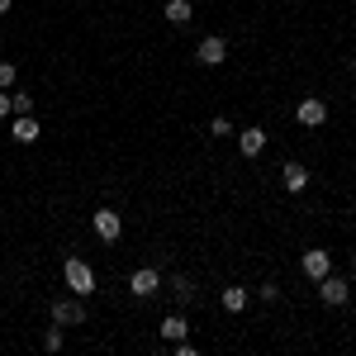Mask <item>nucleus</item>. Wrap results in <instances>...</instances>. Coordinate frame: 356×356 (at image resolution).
I'll list each match as a JSON object with an SVG mask.
<instances>
[{
	"label": "nucleus",
	"instance_id": "nucleus-8",
	"mask_svg": "<svg viewBox=\"0 0 356 356\" xmlns=\"http://www.w3.org/2000/svg\"><path fill=\"white\" fill-rule=\"evenodd\" d=\"M300 266H304V275H309V280H323V275L332 271V261H328V252H323V247H309Z\"/></svg>",
	"mask_w": 356,
	"mask_h": 356
},
{
	"label": "nucleus",
	"instance_id": "nucleus-19",
	"mask_svg": "<svg viewBox=\"0 0 356 356\" xmlns=\"http://www.w3.org/2000/svg\"><path fill=\"white\" fill-rule=\"evenodd\" d=\"M209 134H214V138H228V134H233V124L219 114V119H209Z\"/></svg>",
	"mask_w": 356,
	"mask_h": 356
},
{
	"label": "nucleus",
	"instance_id": "nucleus-11",
	"mask_svg": "<svg viewBox=\"0 0 356 356\" xmlns=\"http://www.w3.org/2000/svg\"><path fill=\"white\" fill-rule=\"evenodd\" d=\"M280 181H285V191H290V195H300L304 186H309V171H304L300 162H290L285 171H280Z\"/></svg>",
	"mask_w": 356,
	"mask_h": 356
},
{
	"label": "nucleus",
	"instance_id": "nucleus-18",
	"mask_svg": "<svg viewBox=\"0 0 356 356\" xmlns=\"http://www.w3.org/2000/svg\"><path fill=\"white\" fill-rule=\"evenodd\" d=\"M43 347H48V352H62V328H57V323L43 332Z\"/></svg>",
	"mask_w": 356,
	"mask_h": 356
},
{
	"label": "nucleus",
	"instance_id": "nucleus-3",
	"mask_svg": "<svg viewBox=\"0 0 356 356\" xmlns=\"http://www.w3.org/2000/svg\"><path fill=\"white\" fill-rule=\"evenodd\" d=\"M53 323H57V328H81V323H86L81 295H76V300H57L53 304Z\"/></svg>",
	"mask_w": 356,
	"mask_h": 356
},
{
	"label": "nucleus",
	"instance_id": "nucleus-4",
	"mask_svg": "<svg viewBox=\"0 0 356 356\" xmlns=\"http://www.w3.org/2000/svg\"><path fill=\"white\" fill-rule=\"evenodd\" d=\"M95 238H100V243H119V233H124V219H119V209H110V204H105V209H95Z\"/></svg>",
	"mask_w": 356,
	"mask_h": 356
},
{
	"label": "nucleus",
	"instance_id": "nucleus-7",
	"mask_svg": "<svg viewBox=\"0 0 356 356\" xmlns=\"http://www.w3.org/2000/svg\"><path fill=\"white\" fill-rule=\"evenodd\" d=\"M318 295H323V304H332V309H337V304H347V295H352V285H347V280H337V275H323V280H318Z\"/></svg>",
	"mask_w": 356,
	"mask_h": 356
},
{
	"label": "nucleus",
	"instance_id": "nucleus-21",
	"mask_svg": "<svg viewBox=\"0 0 356 356\" xmlns=\"http://www.w3.org/2000/svg\"><path fill=\"white\" fill-rule=\"evenodd\" d=\"M10 5H15V0H0V15H5V10H10Z\"/></svg>",
	"mask_w": 356,
	"mask_h": 356
},
{
	"label": "nucleus",
	"instance_id": "nucleus-5",
	"mask_svg": "<svg viewBox=\"0 0 356 356\" xmlns=\"http://www.w3.org/2000/svg\"><path fill=\"white\" fill-rule=\"evenodd\" d=\"M157 290H162V271L138 266V271L129 275V295H138V300H147V295H157Z\"/></svg>",
	"mask_w": 356,
	"mask_h": 356
},
{
	"label": "nucleus",
	"instance_id": "nucleus-15",
	"mask_svg": "<svg viewBox=\"0 0 356 356\" xmlns=\"http://www.w3.org/2000/svg\"><path fill=\"white\" fill-rule=\"evenodd\" d=\"M166 19L171 24H191V0H171L166 5Z\"/></svg>",
	"mask_w": 356,
	"mask_h": 356
},
{
	"label": "nucleus",
	"instance_id": "nucleus-22",
	"mask_svg": "<svg viewBox=\"0 0 356 356\" xmlns=\"http://www.w3.org/2000/svg\"><path fill=\"white\" fill-rule=\"evenodd\" d=\"M352 72H356V57H352Z\"/></svg>",
	"mask_w": 356,
	"mask_h": 356
},
{
	"label": "nucleus",
	"instance_id": "nucleus-17",
	"mask_svg": "<svg viewBox=\"0 0 356 356\" xmlns=\"http://www.w3.org/2000/svg\"><path fill=\"white\" fill-rule=\"evenodd\" d=\"M15 81H19V67L15 62H0V90H10Z\"/></svg>",
	"mask_w": 356,
	"mask_h": 356
},
{
	"label": "nucleus",
	"instance_id": "nucleus-10",
	"mask_svg": "<svg viewBox=\"0 0 356 356\" xmlns=\"http://www.w3.org/2000/svg\"><path fill=\"white\" fill-rule=\"evenodd\" d=\"M238 147H243V157H257L266 147V129H243L238 134Z\"/></svg>",
	"mask_w": 356,
	"mask_h": 356
},
{
	"label": "nucleus",
	"instance_id": "nucleus-1",
	"mask_svg": "<svg viewBox=\"0 0 356 356\" xmlns=\"http://www.w3.org/2000/svg\"><path fill=\"white\" fill-rule=\"evenodd\" d=\"M62 280H67V290L72 295H95V271H90V261H81V257H67L62 261Z\"/></svg>",
	"mask_w": 356,
	"mask_h": 356
},
{
	"label": "nucleus",
	"instance_id": "nucleus-9",
	"mask_svg": "<svg viewBox=\"0 0 356 356\" xmlns=\"http://www.w3.org/2000/svg\"><path fill=\"white\" fill-rule=\"evenodd\" d=\"M10 134H15V143H38V119L33 114H15Z\"/></svg>",
	"mask_w": 356,
	"mask_h": 356
},
{
	"label": "nucleus",
	"instance_id": "nucleus-2",
	"mask_svg": "<svg viewBox=\"0 0 356 356\" xmlns=\"http://www.w3.org/2000/svg\"><path fill=\"white\" fill-rule=\"evenodd\" d=\"M195 62H200V67H223V62H228V43H223L219 33L200 38V48H195Z\"/></svg>",
	"mask_w": 356,
	"mask_h": 356
},
{
	"label": "nucleus",
	"instance_id": "nucleus-16",
	"mask_svg": "<svg viewBox=\"0 0 356 356\" xmlns=\"http://www.w3.org/2000/svg\"><path fill=\"white\" fill-rule=\"evenodd\" d=\"M10 110L15 114H33V95H29V90H15V95H10Z\"/></svg>",
	"mask_w": 356,
	"mask_h": 356
},
{
	"label": "nucleus",
	"instance_id": "nucleus-20",
	"mask_svg": "<svg viewBox=\"0 0 356 356\" xmlns=\"http://www.w3.org/2000/svg\"><path fill=\"white\" fill-rule=\"evenodd\" d=\"M10 114H15V110H10V95L0 90V119H10Z\"/></svg>",
	"mask_w": 356,
	"mask_h": 356
},
{
	"label": "nucleus",
	"instance_id": "nucleus-13",
	"mask_svg": "<svg viewBox=\"0 0 356 356\" xmlns=\"http://www.w3.org/2000/svg\"><path fill=\"white\" fill-rule=\"evenodd\" d=\"M162 337H171V342H186V337H191V323H186V318H166V323H162Z\"/></svg>",
	"mask_w": 356,
	"mask_h": 356
},
{
	"label": "nucleus",
	"instance_id": "nucleus-6",
	"mask_svg": "<svg viewBox=\"0 0 356 356\" xmlns=\"http://www.w3.org/2000/svg\"><path fill=\"white\" fill-rule=\"evenodd\" d=\"M295 119H300L304 129H323V124H328V105L314 100V95H304L300 105H295Z\"/></svg>",
	"mask_w": 356,
	"mask_h": 356
},
{
	"label": "nucleus",
	"instance_id": "nucleus-14",
	"mask_svg": "<svg viewBox=\"0 0 356 356\" xmlns=\"http://www.w3.org/2000/svg\"><path fill=\"white\" fill-rule=\"evenodd\" d=\"M171 295L186 304V300H195V280L191 275H171Z\"/></svg>",
	"mask_w": 356,
	"mask_h": 356
},
{
	"label": "nucleus",
	"instance_id": "nucleus-12",
	"mask_svg": "<svg viewBox=\"0 0 356 356\" xmlns=\"http://www.w3.org/2000/svg\"><path fill=\"white\" fill-rule=\"evenodd\" d=\"M223 309H228V314H243L247 309V290L243 285H228V290H223Z\"/></svg>",
	"mask_w": 356,
	"mask_h": 356
}]
</instances>
